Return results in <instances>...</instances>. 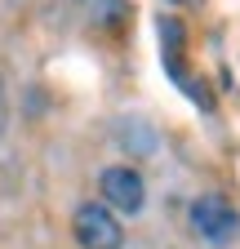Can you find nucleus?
Segmentation results:
<instances>
[{"mask_svg":"<svg viewBox=\"0 0 240 249\" xmlns=\"http://www.w3.org/2000/svg\"><path fill=\"white\" fill-rule=\"evenodd\" d=\"M187 218H191V231H196L205 245H231V240L240 236V209H236L227 196H218V192L196 196L191 209H187Z\"/></svg>","mask_w":240,"mask_h":249,"instance_id":"obj_1","label":"nucleus"},{"mask_svg":"<svg viewBox=\"0 0 240 249\" xmlns=\"http://www.w3.org/2000/svg\"><path fill=\"white\" fill-rule=\"evenodd\" d=\"M71 231L80 240V249H120L125 245V227L116 223V213L103 200H85L71 213Z\"/></svg>","mask_w":240,"mask_h":249,"instance_id":"obj_2","label":"nucleus"},{"mask_svg":"<svg viewBox=\"0 0 240 249\" xmlns=\"http://www.w3.org/2000/svg\"><path fill=\"white\" fill-rule=\"evenodd\" d=\"M98 192H103V205H107V209H120V213H138V209L147 205V182H142V174L129 169V165L103 169Z\"/></svg>","mask_w":240,"mask_h":249,"instance_id":"obj_3","label":"nucleus"},{"mask_svg":"<svg viewBox=\"0 0 240 249\" xmlns=\"http://www.w3.org/2000/svg\"><path fill=\"white\" fill-rule=\"evenodd\" d=\"M5 120H9V103H5V93H0V134H5Z\"/></svg>","mask_w":240,"mask_h":249,"instance_id":"obj_4","label":"nucleus"}]
</instances>
